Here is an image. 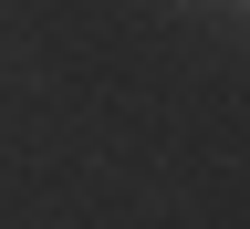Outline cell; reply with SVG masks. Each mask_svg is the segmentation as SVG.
<instances>
[{
  "label": "cell",
  "instance_id": "obj_1",
  "mask_svg": "<svg viewBox=\"0 0 250 229\" xmlns=\"http://www.w3.org/2000/svg\"><path fill=\"white\" fill-rule=\"evenodd\" d=\"M219 11H250V0H219Z\"/></svg>",
  "mask_w": 250,
  "mask_h": 229
}]
</instances>
